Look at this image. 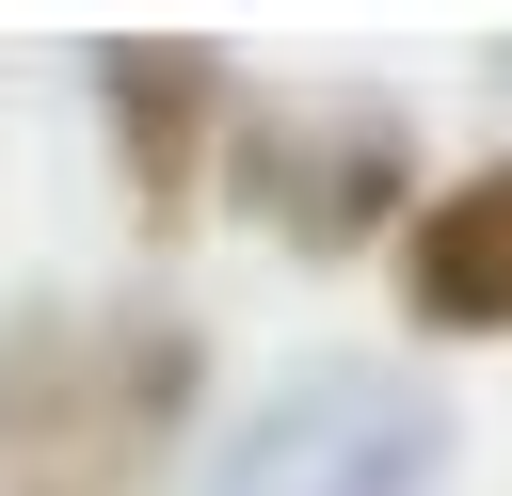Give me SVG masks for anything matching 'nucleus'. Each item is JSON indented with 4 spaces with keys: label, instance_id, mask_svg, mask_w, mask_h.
<instances>
[{
    "label": "nucleus",
    "instance_id": "obj_1",
    "mask_svg": "<svg viewBox=\"0 0 512 496\" xmlns=\"http://www.w3.org/2000/svg\"><path fill=\"white\" fill-rule=\"evenodd\" d=\"M192 384L208 336L176 304H32L0 336V496H144Z\"/></svg>",
    "mask_w": 512,
    "mask_h": 496
},
{
    "label": "nucleus",
    "instance_id": "obj_4",
    "mask_svg": "<svg viewBox=\"0 0 512 496\" xmlns=\"http://www.w3.org/2000/svg\"><path fill=\"white\" fill-rule=\"evenodd\" d=\"M96 128H112V176H128V224L176 240L224 176V128H240V64L208 32H112L96 48Z\"/></svg>",
    "mask_w": 512,
    "mask_h": 496
},
{
    "label": "nucleus",
    "instance_id": "obj_5",
    "mask_svg": "<svg viewBox=\"0 0 512 496\" xmlns=\"http://www.w3.org/2000/svg\"><path fill=\"white\" fill-rule=\"evenodd\" d=\"M400 320L416 336H512V160L400 208Z\"/></svg>",
    "mask_w": 512,
    "mask_h": 496
},
{
    "label": "nucleus",
    "instance_id": "obj_2",
    "mask_svg": "<svg viewBox=\"0 0 512 496\" xmlns=\"http://www.w3.org/2000/svg\"><path fill=\"white\" fill-rule=\"evenodd\" d=\"M448 480V400L384 352H320L256 384V416L192 464V496H432Z\"/></svg>",
    "mask_w": 512,
    "mask_h": 496
},
{
    "label": "nucleus",
    "instance_id": "obj_3",
    "mask_svg": "<svg viewBox=\"0 0 512 496\" xmlns=\"http://www.w3.org/2000/svg\"><path fill=\"white\" fill-rule=\"evenodd\" d=\"M224 192L288 256H384L416 208V128H400V96H240Z\"/></svg>",
    "mask_w": 512,
    "mask_h": 496
}]
</instances>
